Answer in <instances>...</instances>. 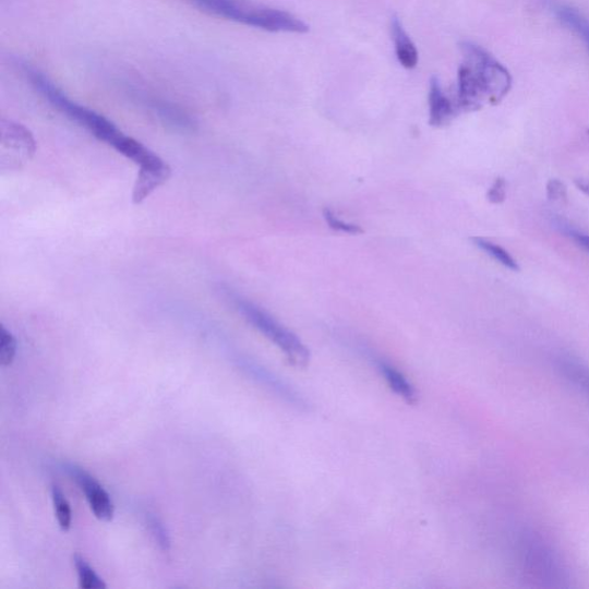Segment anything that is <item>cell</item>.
Here are the masks:
<instances>
[{
	"mask_svg": "<svg viewBox=\"0 0 589 589\" xmlns=\"http://www.w3.org/2000/svg\"><path fill=\"white\" fill-rule=\"evenodd\" d=\"M546 196L554 202L565 201L567 197L565 184L557 179L550 180L546 184Z\"/></svg>",
	"mask_w": 589,
	"mask_h": 589,
	"instance_id": "cell-18",
	"label": "cell"
},
{
	"mask_svg": "<svg viewBox=\"0 0 589 589\" xmlns=\"http://www.w3.org/2000/svg\"><path fill=\"white\" fill-rule=\"evenodd\" d=\"M16 349L15 336L4 326L0 327V364L10 366L15 359Z\"/></svg>",
	"mask_w": 589,
	"mask_h": 589,
	"instance_id": "cell-14",
	"label": "cell"
},
{
	"mask_svg": "<svg viewBox=\"0 0 589 589\" xmlns=\"http://www.w3.org/2000/svg\"><path fill=\"white\" fill-rule=\"evenodd\" d=\"M389 388L399 397H402L406 402L413 405L417 402V392L413 385L408 381L407 376L395 369L393 365L381 362L377 365Z\"/></svg>",
	"mask_w": 589,
	"mask_h": 589,
	"instance_id": "cell-9",
	"label": "cell"
},
{
	"mask_svg": "<svg viewBox=\"0 0 589 589\" xmlns=\"http://www.w3.org/2000/svg\"><path fill=\"white\" fill-rule=\"evenodd\" d=\"M51 497L60 529L61 531L69 532L71 530L73 519L71 504L58 485H52Z\"/></svg>",
	"mask_w": 589,
	"mask_h": 589,
	"instance_id": "cell-11",
	"label": "cell"
},
{
	"mask_svg": "<svg viewBox=\"0 0 589 589\" xmlns=\"http://www.w3.org/2000/svg\"><path fill=\"white\" fill-rule=\"evenodd\" d=\"M237 306L243 317L268 340L279 347L293 365L305 368L310 362V351L292 332L251 302L237 299Z\"/></svg>",
	"mask_w": 589,
	"mask_h": 589,
	"instance_id": "cell-4",
	"label": "cell"
},
{
	"mask_svg": "<svg viewBox=\"0 0 589 589\" xmlns=\"http://www.w3.org/2000/svg\"><path fill=\"white\" fill-rule=\"evenodd\" d=\"M460 49L465 62L458 70L459 109L474 111L486 100L497 103L509 93L512 75L497 59L472 41H462Z\"/></svg>",
	"mask_w": 589,
	"mask_h": 589,
	"instance_id": "cell-1",
	"label": "cell"
},
{
	"mask_svg": "<svg viewBox=\"0 0 589 589\" xmlns=\"http://www.w3.org/2000/svg\"><path fill=\"white\" fill-rule=\"evenodd\" d=\"M324 218L332 229L340 231V233H347L352 236L363 233V229L359 225L349 224L339 219L328 208L324 209Z\"/></svg>",
	"mask_w": 589,
	"mask_h": 589,
	"instance_id": "cell-15",
	"label": "cell"
},
{
	"mask_svg": "<svg viewBox=\"0 0 589 589\" xmlns=\"http://www.w3.org/2000/svg\"><path fill=\"white\" fill-rule=\"evenodd\" d=\"M472 241L479 249L485 251L488 255L493 257L503 266H506L512 271H519L517 262L506 249H503L502 247L481 238H474Z\"/></svg>",
	"mask_w": 589,
	"mask_h": 589,
	"instance_id": "cell-13",
	"label": "cell"
},
{
	"mask_svg": "<svg viewBox=\"0 0 589 589\" xmlns=\"http://www.w3.org/2000/svg\"><path fill=\"white\" fill-rule=\"evenodd\" d=\"M430 123L433 128H444L456 116L458 108L442 89L440 80L433 76L430 81Z\"/></svg>",
	"mask_w": 589,
	"mask_h": 589,
	"instance_id": "cell-7",
	"label": "cell"
},
{
	"mask_svg": "<svg viewBox=\"0 0 589 589\" xmlns=\"http://www.w3.org/2000/svg\"><path fill=\"white\" fill-rule=\"evenodd\" d=\"M0 134H2L3 147H8L9 151L13 152L12 154L19 155L21 163H25L34 156L36 142L25 125L11 120H2Z\"/></svg>",
	"mask_w": 589,
	"mask_h": 589,
	"instance_id": "cell-6",
	"label": "cell"
},
{
	"mask_svg": "<svg viewBox=\"0 0 589 589\" xmlns=\"http://www.w3.org/2000/svg\"><path fill=\"white\" fill-rule=\"evenodd\" d=\"M195 8L235 23L273 33L304 34L309 26L288 12L252 4L248 0H187Z\"/></svg>",
	"mask_w": 589,
	"mask_h": 589,
	"instance_id": "cell-3",
	"label": "cell"
},
{
	"mask_svg": "<svg viewBox=\"0 0 589 589\" xmlns=\"http://www.w3.org/2000/svg\"><path fill=\"white\" fill-rule=\"evenodd\" d=\"M80 587L84 589H105L107 584L95 573L86 560L80 555L73 557Z\"/></svg>",
	"mask_w": 589,
	"mask_h": 589,
	"instance_id": "cell-12",
	"label": "cell"
},
{
	"mask_svg": "<svg viewBox=\"0 0 589 589\" xmlns=\"http://www.w3.org/2000/svg\"><path fill=\"white\" fill-rule=\"evenodd\" d=\"M64 468L86 495L95 517L103 521H111L115 517V503L110 494L104 490L92 474L82 468L75 465H67Z\"/></svg>",
	"mask_w": 589,
	"mask_h": 589,
	"instance_id": "cell-5",
	"label": "cell"
},
{
	"mask_svg": "<svg viewBox=\"0 0 589 589\" xmlns=\"http://www.w3.org/2000/svg\"><path fill=\"white\" fill-rule=\"evenodd\" d=\"M390 31L395 46V52L399 64L407 70L418 65L419 55L417 48L397 16L392 17Z\"/></svg>",
	"mask_w": 589,
	"mask_h": 589,
	"instance_id": "cell-8",
	"label": "cell"
},
{
	"mask_svg": "<svg viewBox=\"0 0 589 589\" xmlns=\"http://www.w3.org/2000/svg\"><path fill=\"white\" fill-rule=\"evenodd\" d=\"M567 370L573 371V375L576 376L577 381L585 386L589 394V374L587 371H582L578 365L572 364Z\"/></svg>",
	"mask_w": 589,
	"mask_h": 589,
	"instance_id": "cell-19",
	"label": "cell"
},
{
	"mask_svg": "<svg viewBox=\"0 0 589 589\" xmlns=\"http://www.w3.org/2000/svg\"><path fill=\"white\" fill-rule=\"evenodd\" d=\"M555 12L565 26L578 33L586 40L589 48V20L569 7H558Z\"/></svg>",
	"mask_w": 589,
	"mask_h": 589,
	"instance_id": "cell-10",
	"label": "cell"
},
{
	"mask_svg": "<svg viewBox=\"0 0 589 589\" xmlns=\"http://www.w3.org/2000/svg\"><path fill=\"white\" fill-rule=\"evenodd\" d=\"M574 238L586 251L589 252V236L574 235Z\"/></svg>",
	"mask_w": 589,
	"mask_h": 589,
	"instance_id": "cell-20",
	"label": "cell"
},
{
	"mask_svg": "<svg viewBox=\"0 0 589 589\" xmlns=\"http://www.w3.org/2000/svg\"><path fill=\"white\" fill-rule=\"evenodd\" d=\"M23 71L32 82L34 88L41 96L48 99L60 112L67 115L84 130H87L97 140L113 147L118 154L130 160L139 154L142 143L125 135L111 120L72 100L44 72L28 64L23 65Z\"/></svg>",
	"mask_w": 589,
	"mask_h": 589,
	"instance_id": "cell-2",
	"label": "cell"
},
{
	"mask_svg": "<svg viewBox=\"0 0 589 589\" xmlns=\"http://www.w3.org/2000/svg\"><path fill=\"white\" fill-rule=\"evenodd\" d=\"M576 185L578 187L579 191L585 193L589 196V181L588 180H577Z\"/></svg>",
	"mask_w": 589,
	"mask_h": 589,
	"instance_id": "cell-21",
	"label": "cell"
},
{
	"mask_svg": "<svg viewBox=\"0 0 589 589\" xmlns=\"http://www.w3.org/2000/svg\"><path fill=\"white\" fill-rule=\"evenodd\" d=\"M147 524H149L151 531L156 542H158L160 549L165 552L170 551L171 540L168 536L164 524L155 516L147 518Z\"/></svg>",
	"mask_w": 589,
	"mask_h": 589,
	"instance_id": "cell-16",
	"label": "cell"
},
{
	"mask_svg": "<svg viewBox=\"0 0 589 589\" xmlns=\"http://www.w3.org/2000/svg\"><path fill=\"white\" fill-rule=\"evenodd\" d=\"M507 197V182L506 180L498 178L491 187L488 199L493 204H501L506 201Z\"/></svg>",
	"mask_w": 589,
	"mask_h": 589,
	"instance_id": "cell-17",
	"label": "cell"
}]
</instances>
